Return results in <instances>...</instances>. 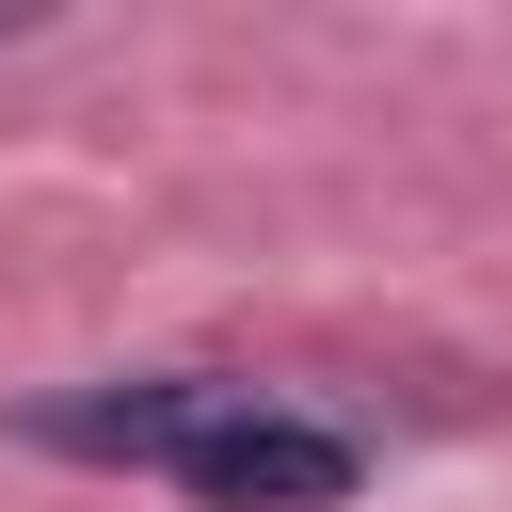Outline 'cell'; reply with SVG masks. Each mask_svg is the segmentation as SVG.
I'll list each match as a JSON object with an SVG mask.
<instances>
[{
	"instance_id": "1",
	"label": "cell",
	"mask_w": 512,
	"mask_h": 512,
	"mask_svg": "<svg viewBox=\"0 0 512 512\" xmlns=\"http://www.w3.org/2000/svg\"><path fill=\"white\" fill-rule=\"evenodd\" d=\"M16 432L64 448V464L176 480L192 512H336V496L368 480V432L320 416L304 384H256V368H112V384L32 400Z\"/></svg>"
},
{
	"instance_id": "2",
	"label": "cell",
	"mask_w": 512,
	"mask_h": 512,
	"mask_svg": "<svg viewBox=\"0 0 512 512\" xmlns=\"http://www.w3.org/2000/svg\"><path fill=\"white\" fill-rule=\"evenodd\" d=\"M16 32H32V0H0V48H16Z\"/></svg>"
}]
</instances>
